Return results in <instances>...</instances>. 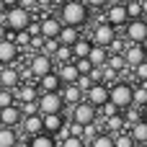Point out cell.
I'll return each mask as SVG.
<instances>
[{
  "instance_id": "1",
  "label": "cell",
  "mask_w": 147,
  "mask_h": 147,
  "mask_svg": "<svg viewBox=\"0 0 147 147\" xmlns=\"http://www.w3.org/2000/svg\"><path fill=\"white\" fill-rule=\"evenodd\" d=\"M57 18L62 21V26H75V28H80V26L88 23L90 8H88L85 3H78V0H65V3L59 5Z\"/></svg>"
},
{
  "instance_id": "2",
  "label": "cell",
  "mask_w": 147,
  "mask_h": 147,
  "mask_svg": "<svg viewBox=\"0 0 147 147\" xmlns=\"http://www.w3.org/2000/svg\"><path fill=\"white\" fill-rule=\"evenodd\" d=\"M132 90H134V85L129 83V80H116L114 85H109V101L119 109V111H124V109H129L132 106Z\"/></svg>"
},
{
  "instance_id": "3",
  "label": "cell",
  "mask_w": 147,
  "mask_h": 147,
  "mask_svg": "<svg viewBox=\"0 0 147 147\" xmlns=\"http://www.w3.org/2000/svg\"><path fill=\"white\" fill-rule=\"evenodd\" d=\"M31 18H34L31 10H26V8H21V5H13V8H8V10L3 13L0 21L5 23L8 31H23V28L31 23Z\"/></svg>"
},
{
  "instance_id": "4",
  "label": "cell",
  "mask_w": 147,
  "mask_h": 147,
  "mask_svg": "<svg viewBox=\"0 0 147 147\" xmlns=\"http://www.w3.org/2000/svg\"><path fill=\"white\" fill-rule=\"evenodd\" d=\"M36 106H39V114H41V116H44V114H62V111L67 109L65 101H62V96H59V90H57V93H39Z\"/></svg>"
},
{
  "instance_id": "5",
  "label": "cell",
  "mask_w": 147,
  "mask_h": 147,
  "mask_svg": "<svg viewBox=\"0 0 147 147\" xmlns=\"http://www.w3.org/2000/svg\"><path fill=\"white\" fill-rule=\"evenodd\" d=\"M28 70H31V75L39 80L41 75H47V72L54 70V59H52L49 54H44V52H31V54H28Z\"/></svg>"
},
{
  "instance_id": "6",
  "label": "cell",
  "mask_w": 147,
  "mask_h": 147,
  "mask_svg": "<svg viewBox=\"0 0 147 147\" xmlns=\"http://www.w3.org/2000/svg\"><path fill=\"white\" fill-rule=\"evenodd\" d=\"M114 36H119V28H114L109 21H103V23H96L93 26V31H90V41L93 44H98V47H109L111 41H114Z\"/></svg>"
},
{
  "instance_id": "7",
  "label": "cell",
  "mask_w": 147,
  "mask_h": 147,
  "mask_svg": "<svg viewBox=\"0 0 147 147\" xmlns=\"http://www.w3.org/2000/svg\"><path fill=\"white\" fill-rule=\"evenodd\" d=\"M124 39L127 41H134V44H142L147 39V18H132L124 23Z\"/></svg>"
},
{
  "instance_id": "8",
  "label": "cell",
  "mask_w": 147,
  "mask_h": 147,
  "mask_svg": "<svg viewBox=\"0 0 147 147\" xmlns=\"http://www.w3.org/2000/svg\"><path fill=\"white\" fill-rule=\"evenodd\" d=\"M103 13H106V21H109L114 28H124V23L129 21L127 8H124V0H114V3H109V5L103 8Z\"/></svg>"
},
{
  "instance_id": "9",
  "label": "cell",
  "mask_w": 147,
  "mask_h": 147,
  "mask_svg": "<svg viewBox=\"0 0 147 147\" xmlns=\"http://www.w3.org/2000/svg\"><path fill=\"white\" fill-rule=\"evenodd\" d=\"M70 119H72V121H78V124H90V121H96V119H98V109H96V106H90V103L83 98L80 103H75V106H72Z\"/></svg>"
},
{
  "instance_id": "10",
  "label": "cell",
  "mask_w": 147,
  "mask_h": 147,
  "mask_svg": "<svg viewBox=\"0 0 147 147\" xmlns=\"http://www.w3.org/2000/svg\"><path fill=\"white\" fill-rule=\"evenodd\" d=\"M10 36H13V31H8V36L0 39V65H16L21 57V49L16 47V41Z\"/></svg>"
},
{
  "instance_id": "11",
  "label": "cell",
  "mask_w": 147,
  "mask_h": 147,
  "mask_svg": "<svg viewBox=\"0 0 147 147\" xmlns=\"http://www.w3.org/2000/svg\"><path fill=\"white\" fill-rule=\"evenodd\" d=\"M90 106H96V109H101L106 101H109V85H103V83H93L88 90H85V96H83Z\"/></svg>"
},
{
  "instance_id": "12",
  "label": "cell",
  "mask_w": 147,
  "mask_h": 147,
  "mask_svg": "<svg viewBox=\"0 0 147 147\" xmlns=\"http://www.w3.org/2000/svg\"><path fill=\"white\" fill-rule=\"evenodd\" d=\"M21 119H23V114H21V106L18 103H10V106H3L0 109V127H18L21 124Z\"/></svg>"
},
{
  "instance_id": "13",
  "label": "cell",
  "mask_w": 147,
  "mask_h": 147,
  "mask_svg": "<svg viewBox=\"0 0 147 147\" xmlns=\"http://www.w3.org/2000/svg\"><path fill=\"white\" fill-rule=\"evenodd\" d=\"M39 26H41V36H44V39H57V34H59V28H62V21H59L57 16L47 13V16L39 18Z\"/></svg>"
},
{
  "instance_id": "14",
  "label": "cell",
  "mask_w": 147,
  "mask_h": 147,
  "mask_svg": "<svg viewBox=\"0 0 147 147\" xmlns=\"http://www.w3.org/2000/svg\"><path fill=\"white\" fill-rule=\"evenodd\" d=\"M121 57H124V62H127V67L132 70L134 65H140L145 57V49H142V44H134V41H127V47H124V52H121Z\"/></svg>"
},
{
  "instance_id": "15",
  "label": "cell",
  "mask_w": 147,
  "mask_h": 147,
  "mask_svg": "<svg viewBox=\"0 0 147 147\" xmlns=\"http://www.w3.org/2000/svg\"><path fill=\"white\" fill-rule=\"evenodd\" d=\"M36 88H39V93H57V90L62 88V80H59L57 70H52V72L41 75V78L36 80Z\"/></svg>"
},
{
  "instance_id": "16",
  "label": "cell",
  "mask_w": 147,
  "mask_h": 147,
  "mask_svg": "<svg viewBox=\"0 0 147 147\" xmlns=\"http://www.w3.org/2000/svg\"><path fill=\"white\" fill-rule=\"evenodd\" d=\"M21 83V75H18V67L16 65H0V88H16Z\"/></svg>"
},
{
  "instance_id": "17",
  "label": "cell",
  "mask_w": 147,
  "mask_h": 147,
  "mask_svg": "<svg viewBox=\"0 0 147 147\" xmlns=\"http://www.w3.org/2000/svg\"><path fill=\"white\" fill-rule=\"evenodd\" d=\"M65 114H44L41 116V129L47 132V134H57L62 127H65Z\"/></svg>"
},
{
  "instance_id": "18",
  "label": "cell",
  "mask_w": 147,
  "mask_h": 147,
  "mask_svg": "<svg viewBox=\"0 0 147 147\" xmlns=\"http://www.w3.org/2000/svg\"><path fill=\"white\" fill-rule=\"evenodd\" d=\"M59 96H62L65 106H70V109H72L75 103H80V101H83V96H85V93H83L75 83H70V85H62V88H59Z\"/></svg>"
},
{
  "instance_id": "19",
  "label": "cell",
  "mask_w": 147,
  "mask_h": 147,
  "mask_svg": "<svg viewBox=\"0 0 147 147\" xmlns=\"http://www.w3.org/2000/svg\"><path fill=\"white\" fill-rule=\"evenodd\" d=\"M18 127H21V132H23L26 137H34V134L44 132V129H41V114H31V116H23Z\"/></svg>"
},
{
  "instance_id": "20",
  "label": "cell",
  "mask_w": 147,
  "mask_h": 147,
  "mask_svg": "<svg viewBox=\"0 0 147 147\" xmlns=\"http://www.w3.org/2000/svg\"><path fill=\"white\" fill-rule=\"evenodd\" d=\"M57 75H59L62 85H70V83H75V80L80 78V72H78L75 62H62V65L57 67Z\"/></svg>"
},
{
  "instance_id": "21",
  "label": "cell",
  "mask_w": 147,
  "mask_h": 147,
  "mask_svg": "<svg viewBox=\"0 0 147 147\" xmlns=\"http://www.w3.org/2000/svg\"><path fill=\"white\" fill-rule=\"evenodd\" d=\"M127 132L132 134V140H134L137 145H145L147 142V119H137L134 124L127 127Z\"/></svg>"
},
{
  "instance_id": "22",
  "label": "cell",
  "mask_w": 147,
  "mask_h": 147,
  "mask_svg": "<svg viewBox=\"0 0 147 147\" xmlns=\"http://www.w3.org/2000/svg\"><path fill=\"white\" fill-rule=\"evenodd\" d=\"M26 145L28 147H57L54 134H47V132H39L34 137H26Z\"/></svg>"
},
{
  "instance_id": "23",
  "label": "cell",
  "mask_w": 147,
  "mask_h": 147,
  "mask_svg": "<svg viewBox=\"0 0 147 147\" xmlns=\"http://www.w3.org/2000/svg\"><path fill=\"white\" fill-rule=\"evenodd\" d=\"M78 39H80V28H75V26H62L59 34H57V41L59 44H67V47H72Z\"/></svg>"
},
{
  "instance_id": "24",
  "label": "cell",
  "mask_w": 147,
  "mask_h": 147,
  "mask_svg": "<svg viewBox=\"0 0 147 147\" xmlns=\"http://www.w3.org/2000/svg\"><path fill=\"white\" fill-rule=\"evenodd\" d=\"M88 59H90V65H93V67H103V65H106V59H109V49H106V47L93 44V47H90V52H88Z\"/></svg>"
},
{
  "instance_id": "25",
  "label": "cell",
  "mask_w": 147,
  "mask_h": 147,
  "mask_svg": "<svg viewBox=\"0 0 147 147\" xmlns=\"http://www.w3.org/2000/svg\"><path fill=\"white\" fill-rule=\"evenodd\" d=\"M90 47H93V41H90L88 36H80V39L72 44V57H75V59H80V57H88Z\"/></svg>"
},
{
  "instance_id": "26",
  "label": "cell",
  "mask_w": 147,
  "mask_h": 147,
  "mask_svg": "<svg viewBox=\"0 0 147 147\" xmlns=\"http://www.w3.org/2000/svg\"><path fill=\"white\" fill-rule=\"evenodd\" d=\"M52 59H54V65H62V62H75V57H72V47L59 44V47H57V52L52 54Z\"/></svg>"
},
{
  "instance_id": "27",
  "label": "cell",
  "mask_w": 147,
  "mask_h": 147,
  "mask_svg": "<svg viewBox=\"0 0 147 147\" xmlns=\"http://www.w3.org/2000/svg\"><path fill=\"white\" fill-rule=\"evenodd\" d=\"M18 142V132L13 127H0V147H13Z\"/></svg>"
},
{
  "instance_id": "28",
  "label": "cell",
  "mask_w": 147,
  "mask_h": 147,
  "mask_svg": "<svg viewBox=\"0 0 147 147\" xmlns=\"http://www.w3.org/2000/svg\"><path fill=\"white\" fill-rule=\"evenodd\" d=\"M88 147H114V134H109V132H98V134L88 142Z\"/></svg>"
},
{
  "instance_id": "29",
  "label": "cell",
  "mask_w": 147,
  "mask_h": 147,
  "mask_svg": "<svg viewBox=\"0 0 147 147\" xmlns=\"http://www.w3.org/2000/svg\"><path fill=\"white\" fill-rule=\"evenodd\" d=\"M129 75H132L134 83H147V59H142L140 65H134V67L129 70Z\"/></svg>"
},
{
  "instance_id": "30",
  "label": "cell",
  "mask_w": 147,
  "mask_h": 147,
  "mask_svg": "<svg viewBox=\"0 0 147 147\" xmlns=\"http://www.w3.org/2000/svg\"><path fill=\"white\" fill-rule=\"evenodd\" d=\"M114 147H137V142L132 140V134L127 129H121V132L114 134Z\"/></svg>"
},
{
  "instance_id": "31",
  "label": "cell",
  "mask_w": 147,
  "mask_h": 147,
  "mask_svg": "<svg viewBox=\"0 0 147 147\" xmlns=\"http://www.w3.org/2000/svg\"><path fill=\"white\" fill-rule=\"evenodd\" d=\"M106 65H109V67H111V70H116V72H119V75H121V72H127V70H129V67H127V62H124V57H121V54H109V59H106Z\"/></svg>"
},
{
  "instance_id": "32",
  "label": "cell",
  "mask_w": 147,
  "mask_h": 147,
  "mask_svg": "<svg viewBox=\"0 0 147 147\" xmlns=\"http://www.w3.org/2000/svg\"><path fill=\"white\" fill-rule=\"evenodd\" d=\"M124 8H127L129 21H132V18H145V16H142V5H140V0H127Z\"/></svg>"
},
{
  "instance_id": "33",
  "label": "cell",
  "mask_w": 147,
  "mask_h": 147,
  "mask_svg": "<svg viewBox=\"0 0 147 147\" xmlns=\"http://www.w3.org/2000/svg\"><path fill=\"white\" fill-rule=\"evenodd\" d=\"M124 47H127V39H124V36H114V41H111L106 49H109V54H121Z\"/></svg>"
},
{
  "instance_id": "34",
  "label": "cell",
  "mask_w": 147,
  "mask_h": 147,
  "mask_svg": "<svg viewBox=\"0 0 147 147\" xmlns=\"http://www.w3.org/2000/svg\"><path fill=\"white\" fill-rule=\"evenodd\" d=\"M116 80H119V72L111 70L109 65H103V78H101V83H103V85H114Z\"/></svg>"
},
{
  "instance_id": "35",
  "label": "cell",
  "mask_w": 147,
  "mask_h": 147,
  "mask_svg": "<svg viewBox=\"0 0 147 147\" xmlns=\"http://www.w3.org/2000/svg\"><path fill=\"white\" fill-rule=\"evenodd\" d=\"M57 147H88V145H85L83 137H65V140L57 142Z\"/></svg>"
},
{
  "instance_id": "36",
  "label": "cell",
  "mask_w": 147,
  "mask_h": 147,
  "mask_svg": "<svg viewBox=\"0 0 147 147\" xmlns=\"http://www.w3.org/2000/svg\"><path fill=\"white\" fill-rule=\"evenodd\" d=\"M10 103H16L13 90H10V88H0V109H3V106H10Z\"/></svg>"
},
{
  "instance_id": "37",
  "label": "cell",
  "mask_w": 147,
  "mask_h": 147,
  "mask_svg": "<svg viewBox=\"0 0 147 147\" xmlns=\"http://www.w3.org/2000/svg\"><path fill=\"white\" fill-rule=\"evenodd\" d=\"M57 47H59V41H57V39H44V44H41V52L52 57V54L57 52Z\"/></svg>"
},
{
  "instance_id": "38",
  "label": "cell",
  "mask_w": 147,
  "mask_h": 147,
  "mask_svg": "<svg viewBox=\"0 0 147 147\" xmlns=\"http://www.w3.org/2000/svg\"><path fill=\"white\" fill-rule=\"evenodd\" d=\"M75 67H78V72H80V75H88L93 65H90V59H88V57H80V59H75Z\"/></svg>"
},
{
  "instance_id": "39",
  "label": "cell",
  "mask_w": 147,
  "mask_h": 147,
  "mask_svg": "<svg viewBox=\"0 0 147 147\" xmlns=\"http://www.w3.org/2000/svg\"><path fill=\"white\" fill-rule=\"evenodd\" d=\"M18 106H21V114H23V116L39 114V106H36V101H26V103H18Z\"/></svg>"
},
{
  "instance_id": "40",
  "label": "cell",
  "mask_w": 147,
  "mask_h": 147,
  "mask_svg": "<svg viewBox=\"0 0 147 147\" xmlns=\"http://www.w3.org/2000/svg\"><path fill=\"white\" fill-rule=\"evenodd\" d=\"M88 78H90V83H101V78H103V67H90Z\"/></svg>"
},
{
  "instance_id": "41",
  "label": "cell",
  "mask_w": 147,
  "mask_h": 147,
  "mask_svg": "<svg viewBox=\"0 0 147 147\" xmlns=\"http://www.w3.org/2000/svg\"><path fill=\"white\" fill-rule=\"evenodd\" d=\"M75 85H78V88H80V90L85 93V90H88V88H90L93 83H90V78H88V75H80V78L75 80Z\"/></svg>"
},
{
  "instance_id": "42",
  "label": "cell",
  "mask_w": 147,
  "mask_h": 147,
  "mask_svg": "<svg viewBox=\"0 0 147 147\" xmlns=\"http://www.w3.org/2000/svg\"><path fill=\"white\" fill-rule=\"evenodd\" d=\"M109 3H111V0H85V5H88V8H93V10H103Z\"/></svg>"
},
{
  "instance_id": "43",
  "label": "cell",
  "mask_w": 147,
  "mask_h": 147,
  "mask_svg": "<svg viewBox=\"0 0 147 147\" xmlns=\"http://www.w3.org/2000/svg\"><path fill=\"white\" fill-rule=\"evenodd\" d=\"M54 5V0H36V8H41V10H49Z\"/></svg>"
},
{
  "instance_id": "44",
  "label": "cell",
  "mask_w": 147,
  "mask_h": 147,
  "mask_svg": "<svg viewBox=\"0 0 147 147\" xmlns=\"http://www.w3.org/2000/svg\"><path fill=\"white\" fill-rule=\"evenodd\" d=\"M18 5L26 8V10H34V8H36V0H18Z\"/></svg>"
},
{
  "instance_id": "45",
  "label": "cell",
  "mask_w": 147,
  "mask_h": 147,
  "mask_svg": "<svg viewBox=\"0 0 147 147\" xmlns=\"http://www.w3.org/2000/svg\"><path fill=\"white\" fill-rule=\"evenodd\" d=\"M5 36H8V28H5V23L0 21V39H5Z\"/></svg>"
},
{
  "instance_id": "46",
  "label": "cell",
  "mask_w": 147,
  "mask_h": 147,
  "mask_svg": "<svg viewBox=\"0 0 147 147\" xmlns=\"http://www.w3.org/2000/svg\"><path fill=\"white\" fill-rule=\"evenodd\" d=\"M3 5L5 8H13V5H18V0H3Z\"/></svg>"
},
{
  "instance_id": "47",
  "label": "cell",
  "mask_w": 147,
  "mask_h": 147,
  "mask_svg": "<svg viewBox=\"0 0 147 147\" xmlns=\"http://www.w3.org/2000/svg\"><path fill=\"white\" fill-rule=\"evenodd\" d=\"M140 5H142V16L147 18V0H140Z\"/></svg>"
},
{
  "instance_id": "48",
  "label": "cell",
  "mask_w": 147,
  "mask_h": 147,
  "mask_svg": "<svg viewBox=\"0 0 147 147\" xmlns=\"http://www.w3.org/2000/svg\"><path fill=\"white\" fill-rule=\"evenodd\" d=\"M5 10H8V8H5V5H3V0H0V18H3V13H5Z\"/></svg>"
},
{
  "instance_id": "49",
  "label": "cell",
  "mask_w": 147,
  "mask_h": 147,
  "mask_svg": "<svg viewBox=\"0 0 147 147\" xmlns=\"http://www.w3.org/2000/svg\"><path fill=\"white\" fill-rule=\"evenodd\" d=\"M142 119H147V103L142 106Z\"/></svg>"
},
{
  "instance_id": "50",
  "label": "cell",
  "mask_w": 147,
  "mask_h": 147,
  "mask_svg": "<svg viewBox=\"0 0 147 147\" xmlns=\"http://www.w3.org/2000/svg\"><path fill=\"white\" fill-rule=\"evenodd\" d=\"M142 49H145V57H147V39L142 41Z\"/></svg>"
},
{
  "instance_id": "51",
  "label": "cell",
  "mask_w": 147,
  "mask_h": 147,
  "mask_svg": "<svg viewBox=\"0 0 147 147\" xmlns=\"http://www.w3.org/2000/svg\"><path fill=\"white\" fill-rule=\"evenodd\" d=\"M78 3H85V0H78Z\"/></svg>"
},
{
  "instance_id": "52",
  "label": "cell",
  "mask_w": 147,
  "mask_h": 147,
  "mask_svg": "<svg viewBox=\"0 0 147 147\" xmlns=\"http://www.w3.org/2000/svg\"><path fill=\"white\" fill-rule=\"evenodd\" d=\"M124 3H127V0H124Z\"/></svg>"
}]
</instances>
